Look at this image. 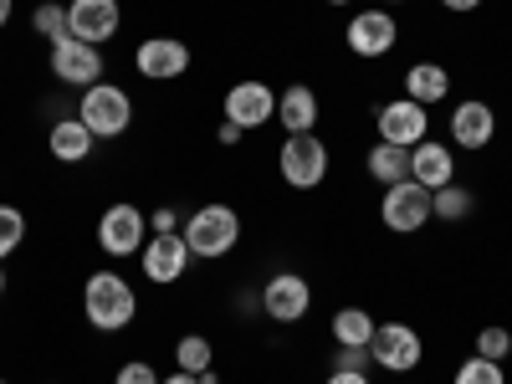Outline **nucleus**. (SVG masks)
Listing matches in <instances>:
<instances>
[{"mask_svg":"<svg viewBox=\"0 0 512 384\" xmlns=\"http://www.w3.org/2000/svg\"><path fill=\"white\" fill-rule=\"evenodd\" d=\"M82 313H88L98 333H118L139 318V292L118 272H93L88 287H82Z\"/></svg>","mask_w":512,"mask_h":384,"instance_id":"1","label":"nucleus"},{"mask_svg":"<svg viewBox=\"0 0 512 384\" xmlns=\"http://www.w3.org/2000/svg\"><path fill=\"white\" fill-rule=\"evenodd\" d=\"M180 236H185L190 256H200V262H221V256H231L236 241H241V216L231 205H200L195 216L180 226Z\"/></svg>","mask_w":512,"mask_h":384,"instance_id":"2","label":"nucleus"},{"mask_svg":"<svg viewBox=\"0 0 512 384\" xmlns=\"http://www.w3.org/2000/svg\"><path fill=\"white\" fill-rule=\"evenodd\" d=\"M77 118L93 128V139H123L128 123H134V98H128L118 82H93L77 98Z\"/></svg>","mask_w":512,"mask_h":384,"instance_id":"3","label":"nucleus"},{"mask_svg":"<svg viewBox=\"0 0 512 384\" xmlns=\"http://www.w3.org/2000/svg\"><path fill=\"white\" fill-rule=\"evenodd\" d=\"M277 175L292 190H318L328 180V144L318 134H287L277 149Z\"/></svg>","mask_w":512,"mask_h":384,"instance_id":"4","label":"nucleus"},{"mask_svg":"<svg viewBox=\"0 0 512 384\" xmlns=\"http://www.w3.org/2000/svg\"><path fill=\"white\" fill-rule=\"evenodd\" d=\"M379 221L390 226L395 236H415V231H425V221H436V216H431V190H425L420 180L384 185V200H379Z\"/></svg>","mask_w":512,"mask_h":384,"instance_id":"5","label":"nucleus"},{"mask_svg":"<svg viewBox=\"0 0 512 384\" xmlns=\"http://www.w3.org/2000/svg\"><path fill=\"white\" fill-rule=\"evenodd\" d=\"M144 241H149V216L134 200H118L98 216V246L108 256H134V251H144Z\"/></svg>","mask_w":512,"mask_h":384,"instance_id":"6","label":"nucleus"},{"mask_svg":"<svg viewBox=\"0 0 512 384\" xmlns=\"http://www.w3.org/2000/svg\"><path fill=\"white\" fill-rule=\"evenodd\" d=\"M369 354L384 374H410V369H420L425 344H420V333L410 323H379L374 338H369Z\"/></svg>","mask_w":512,"mask_h":384,"instance_id":"7","label":"nucleus"},{"mask_svg":"<svg viewBox=\"0 0 512 384\" xmlns=\"http://www.w3.org/2000/svg\"><path fill=\"white\" fill-rule=\"evenodd\" d=\"M308 308H313V282H308V277H297V272H272V277H267V287H262V313H267L272 323L292 328V323L308 318Z\"/></svg>","mask_w":512,"mask_h":384,"instance_id":"8","label":"nucleus"},{"mask_svg":"<svg viewBox=\"0 0 512 384\" xmlns=\"http://www.w3.org/2000/svg\"><path fill=\"white\" fill-rule=\"evenodd\" d=\"M344 41H349V52H354V57L379 62V57H390V52H395V41H400V21H395L390 11H384V6H369V11H359V16L349 21Z\"/></svg>","mask_w":512,"mask_h":384,"instance_id":"9","label":"nucleus"},{"mask_svg":"<svg viewBox=\"0 0 512 384\" xmlns=\"http://www.w3.org/2000/svg\"><path fill=\"white\" fill-rule=\"evenodd\" d=\"M221 118H231L236 128H262V123H272L277 118V93L267 88L262 77H246V82H236V88L226 93V103H221Z\"/></svg>","mask_w":512,"mask_h":384,"instance_id":"10","label":"nucleus"},{"mask_svg":"<svg viewBox=\"0 0 512 384\" xmlns=\"http://www.w3.org/2000/svg\"><path fill=\"white\" fill-rule=\"evenodd\" d=\"M52 72L67 82V88H93V82H103L108 62H103V47H93V41H57L52 47Z\"/></svg>","mask_w":512,"mask_h":384,"instance_id":"11","label":"nucleus"},{"mask_svg":"<svg viewBox=\"0 0 512 384\" xmlns=\"http://www.w3.org/2000/svg\"><path fill=\"white\" fill-rule=\"evenodd\" d=\"M379 123V139L384 144H400V149H415L420 139H431V113H425L415 98H395L374 113Z\"/></svg>","mask_w":512,"mask_h":384,"instance_id":"12","label":"nucleus"},{"mask_svg":"<svg viewBox=\"0 0 512 384\" xmlns=\"http://www.w3.org/2000/svg\"><path fill=\"white\" fill-rule=\"evenodd\" d=\"M134 67L149 82H175V77L190 72V47H185L180 36H149V41H139Z\"/></svg>","mask_w":512,"mask_h":384,"instance_id":"13","label":"nucleus"},{"mask_svg":"<svg viewBox=\"0 0 512 384\" xmlns=\"http://www.w3.org/2000/svg\"><path fill=\"white\" fill-rule=\"evenodd\" d=\"M67 26H72L77 41H93V47H103V41L118 36L123 11H118V0H67Z\"/></svg>","mask_w":512,"mask_h":384,"instance_id":"14","label":"nucleus"},{"mask_svg":"<svg viewBox=\"0 0 512 384\" xmlns=\"http://www.w3.org/2000/svg\"><path fill=\"white\" fill-rule=\"evenodd\" d=\"M139 262H144V277L169 287V282H180L185 267H190V246L185 236H149L144 251H139Z\"/></svg>","mask_w":512,"mask_h":384,"instance_id":"15","label":"nucleus"},{"mask_svg":"<svg viewBox=\"0 0 512 384\" xmlns=\"http://www.w3.org/2000/svg\"><path fill=\"white\" fill-rule=\"evenodd\" d=\"M451 139L461 149H487L497 139V113L482 103V98H461L451 108Z\"/></svg>","mask_w":512,"mask_h":384,"instance_id":"16","label":"nucleus"},{"mask_svg":"<svg viewBox=\"0 0 512 384\" xmlns=\"http://www.w3.org/2000/svg\"><path fill=\"white\" fill-rule=\"evenodd\" d=\"M410 180H420L425 190H441L456 180V154L451 144H436V139H420L410 149Z\"/></svg>","mask_w":512,"mask_h":384,"instance_id":"17","label":"nucleus"},{"mask_svg":"<svg viewBox=\"0 0 512 384\" xmlns=\"http://www.w3.org/2000/svg\"><path fill=\"white\" fill-rule=\"evenodd\" d=\"M277 123L287 128V134H313L318 128V93L308 88V82H292V88L277 93Z\"/></svg>","mask_w":512,"mask_h":384,"instance_id":"18","label":"nucleus"},{"mask_svg":"<svg viewBox=\"0 0 512 384\" xmlns=\"http://www.w3.org/2000/svg\"><path fill=\"white\" fill-rule=\"evenodd\" d=\"M93 128L82 123V118H57L52 123V134H47V149H52V159H62V164H82V159H93Z\"/></svg>","mask_w":512,"mask_h":384,"instance_id":"19","label":"nucleus"},{"mask_svg":"<svg viewBox=\"0 0 512 384\" xmlns=\"http://www.w3.org/2000/svg\"><path fill=\"white\" fill-rule=\"evenodd\" d=\"M405 98H415L420 108H431V103H446L451 98V72L441 62H415L405 72Z\"/></svg>","mask_w":512,"mask_h":384,"instance_id":"20","label":"nucleus"},{"mask_svg":"<svg viewBox=\"0 0 512 384\" xmlns=\"http://www.w3.org/2000/svg\"><path fill=\"white\" fill-rule=\"evenodd\" d=\"M364 169L379 180V185H400V180H410V149H400V144H374L369 149V159H364Z\"/></svg>","mask_w":512,"mask_h":384,"instance_id":"21","label":"nucleus"},{"mask_svg":"<svg viewBox=\"0 0 512 384\" xmlns=\"http://www.w3.org/2000/svg\"><path fill=\"white\" fill-rule=\"evenodd\" d=\"M374 318L364 308H338L333 313V344L338 349H369V338H374Z\"/></svg>","mask_w":512,"mask_h":384,"instance_id":"22","label":"nucleus"},{"mask_svg":"<svg viewBox=\"0 0 512 384\" xmlns=\"http://www.w3.org/2000/svg\"><path fill=\"white\" fill-rule=\"evenodd\" d=\"M175 369H185V374H205V369H216V344H210L205 333H185L180 344H175Z\"/></svg>","mask_w":512,"mask_h":384,"instance_id":"23","label":"nucleus"},{"mask_svg":"<svg viewBox=\"0 0 512 384\" xmlns=\"http://www.w3.org/2000/svg\"><path fill=\"white\" fill-rule=\"evenodd\" d=\"M431 216L436 221H466V216H472V190H461L456 180L431 190Z\"/></svg>","mask_w":512,"mask_h":384,"instance_id":"24","label":"nucleus"},{"mask_svg":"<svg viewBox=\"0 0 512 384\" xmlns=\"http://www.w3.org/2000/svg\"><path fill=\"white\" fill-rule=\"evenodd\" d=\"M31 31H36V36H47L52 47H57V41H67V36H72V26H67V6H57V0H41V6L31 11Z\"/></svg>","mask_w":512,"mask_h":384,"instance_id":"25","label":"nucleus"},{"mask_svg":"<svg viewBox=\"0 0 512 384\" xmlns=\"http://www.w3.org/2000/svg\"><path fill=\"white\" fill-rule=\"evenodd\" d=\"M451 384H507V374H502V364L497 359H466L461 369H456V379Z\"/></svg>","mask_w":512,"mask_h":384,"instance_id":"26","label":"nucleus"},{"mask_svg":"<svg viewBox=\"0 0 512 384\" xmlns=\"http://www.w3.org/2000/svg\"><path fill=\"white\" fill-rule=\"evenodd\" d=\"M21 241H26V216L16 205H0V262H6Z\"/></svg>","mask_w":512,"mask_h":384,"instance_id":"27","label":"nucleus"},{"mask_svg":"<svg viewBox=\"0 0 512 384\" xmlns=\"http://www.w3.org/2000/svg\"><path fill=\"white\" fill-rule=\"evenodd\" d=\"M477 354H482V359H497V364H502V359L512 354V333H507L502 323L482 328V333H477Z\"/></svg>","mask_w":512,"mask_h":384,"instance_id":"28","label":"nucleus"},{"mask_svg":"<svg viewBox=\"0 0 512 384\" xmlns=\"http://www.w3.org/2000/svg\"><path fill=\"white\" fill-rule=\"evenodd\" d=\"M113 384H159V374H154V364L134 359V364H123V369L113 374Z\"/></svg>","mask_w":512,"mask_h":384,"instance_id":"29","label":"nucleus"},{"mask_svg":"<svg viewBox=\"0 0 512 384\" xmlns=\"http://www.w3.org/2000/svg\"><path fill=\"white\" fill-rule=\"evenodd\" d=\"M333 369H354V374H369V369H374V354H369V349H338Z\"/></svg>","mask_w":512,"mask_h":384,"instance_id":"30","label":"nucleus"},{"mask_svg":"<svg viewBox=\"0 0 512 384\" xmlns=\"http://www.w3.org/2000/svg\"><path fill=\"white\" fill-rule=\"evenodd\" d=\"M149 231L154 236H180V216L164 205V210H154V216H149Z\"/></svg>","mask_w":512,"mask_h":384,"instance_id":"31","label":"nucleus"},{"mask_svg":"<svg viewBox=\"0 0 512 384\" xmlns=\"http://www.w3.org/2000/svg\"><path fill=\"white\" fill-rule=\"evenodd\" d=\"M241 134H246V128H236L231 118H221V123H216V139H221L226 149H231V144H241Z\"/></svg>","mask_w":512,"mask_h":384,"instance_id":"32","label":"nucleus"},{"mask_svg":"<svg viewBox=\"0 0 512 384\" xmlns=\"http://www.w3.org/2000/svg\"><path fill=\"white\" fill-rule=\"evenodd\" d=\"M323 384H369V374H354V369H333Z\"/></svg>","mask_w":512,"mask_h":384,"instance_id":"33","label":"nucleus"},{"mask_svg":"<svg viewBox=\"0 0 512 384\" xmlns=\"http://www.w3.org/2000/svg\"><path fill=\"white\" fill-rule=\"evenodd\" d=\"M441 6H446V11H456V16H466V11H477L482 0H441Z\"/></svg>","mask_w":512,"mask_h":384,"instance_id":"34","label":"nucleus"},{"mask_svg":"<svg viewBox=\"0 0 512 384\" xmlns=\"http://www.w3.org/2000/svg\"><path fill=\"white\" fill-rule=\"evenodd\" d=\"M159 384H200V379H195V374H185V369H175V374L159 379Z\"/></svg>","mask_w":512,"mask_h":384,"instance_id":"35","label":"nucleus"},{"mask_svg":"<svg viewBox=\"0 0 512 384\" xmlns=\"http://www.w3.org/2000/svg\"><path fill=\"white\" fill-rule=\"evenodd\" d=\"M11 11H16V0H0V31L11 26Z\"/></svg>","mask_w":512,"mask_h":384,"instance_id":"36","label":"nucleus"},{"mask_svg":"<svg viewBox=\"0 0 512 384\" xmlns=\"http://www.w3.org/2000/svg\"><path fill=\"white\" fill-rule=\"evenodd\" d=\"M195 379H200V384H221V374H216V369H205V374H195Z\"/></svg>","mask_w":512,"mask_h":384,"instance_id":"37","label":"nucleus"},{"mask_svg":"<svg viewBox=\"0 0 512 384\" xmlns=\"http://www.w3.org/2000/svg\"><path fill=\"white\" fill-rule=\"evenodd\" d=\"M374 6H384V11H390V6H400V0H374Z\"/></svg>","mask_w":512,"mask_h":384,"instance_id":"38","label":"nucleus"},{"mask_svg":"<svg viewBox=\"0 0 512 384\" xmlns=\"http://www.w3.org/2000/svg\"><path fill=\"white\" fill-rule=\"evenodd\" d=\"M0 297H6V272H0Z\"/></svg>","mask_w":512,"mask_h":384,"instance_id":"39","label":"nucleus"},{"mask_svg":"<svg viewBox=\"0 0 512 384\" xmlns=\"http://www.w3.org/2000/svg\"><path fill=\"white\" fill-rule=\"evenodd\" d=\"M328 6H349V0H328Z\"/></svg>","mask_w":512,"mask_h":384,"instance_id":"40","label":"nucleus"},{"mask_svg":"<svg viewBox=\"0 0 512 384\" xmlns=\"http://www.w3.org/2000/svg\"><path fill=\"white\" fill-rule=\"evenodd\" d=\"M0 384H11V379H0Z\"/></svg>","mask_w":512,"mask_h":384,"instance_id":"41","label":"nucleus"}]
</instances>
